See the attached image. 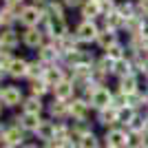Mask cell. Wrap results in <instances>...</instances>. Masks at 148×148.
<instances>
[{"mask_svg":"<svg viewBox=\"0 0 148 148\" xmlns=\"http://www.w3.org/2000/svg\"><path fill=\"white\" fill-rule=\"evenodd\" d=\"M38 60L42 62V64H58V62H62V53L56 49V44L51 42V40H47V42L38 49Z\"/></svg>","mask_w":148,"mask_h":148,"instance_id":"30bf717a","label":"cell"},{"mask_svg":"<svg viewBox=\"0 0 148 148\" xmlns=\"http://www.w3.org/2000/svg\"><path fill=\"white\" fill-rule=\"evenodd\" d=\"M117 2H119V0H104V2H102V16L115 13V11H117Z\"/></svg>","mask_w":148,"mask_h":148,"instance_id":"836d02e7","label":"cell"},{"mask_svg":"<svg viewBox=\"0 0 148 148\" xmlns=\"http://www.w3.org/2000/svg\"><path fill=\"white\" fill-rule=\"evenodd\" d=\"M0 115H2V102H0Z\"/></svg>","mask_w":148,"mask_h":148,"instance_id":"f6af8a7d","label":"cell"},{"mask_svg":"<svg viewBox=\"0 0 148 148\" xmlns=\"http://www.w3.org/2000/svg\"><path fill=\"white\" fill-rule=\"evenodd\" d=\"M104 56L108 58V60H113V62H119V60H124V58H128V49H126V42H115L113 47H108V49L104 51Z\"/></svg>","mask_w":148,"mask_h":148,"instance_id":"7402d4cb","label":"cell"},{"mask_svg":"<svg viewBox=\"0 0 148 148\" xmlns=\"http://www.w3.org/2000/svg\"><path fill=\"white\" fill-rule=\"evenodd\" d=\"M99 22H91V20H80L77 22V27H75V36H77V40H80V44H95V40H97L99 36Z\"/></svg>","mask_w":148,"mask_h":148,"instance_id":"3957f363","label":"cell"},{"mask_svg":"<svg viewBox=\"0 0 148 148\" xmlns=\"http://www.w3.org/2000/svg\"><path fill=\"white\" fill-rule=\"evenodd\" d=\"M27 69H29V62L25 58H13V62L7 69V73L11 77H27Z\"/></svg>","mask_w":148,"mask_h":148,"instance_id":"cb8c5ba5","label":"cell"},{"mask_svg":"<svg viewBox=\"0 0 148 148\" xmlns=\"http://www.w3.org/2000/svg\"><path fill=\"white\" fill-rule=\"evenodd\" d=\"M0 44H2V49H5V51L16 49V47L20 44V33H18V31H13L11 27H7V29L0 33Z\"/></svg>","mask_w":148,"mask_h":148,"instance_id":"ffe728a7","label":"cell"},{"mask_svg":"<svg viewBox=\"0 0 148 148\" xmlns=\"http://www.w3.org/2000/svg\"><path fill=\"white\" fill-rule=\"evenodd\" d=\"M77 148H102V137L93 130V133L84 135L80 142H77Z\"/></svg>","mask_w":148,"mask_h":148,"instance_id":"4dcf8cb0","label":"cell"},{"mask_svg":"<svg viewBox=\"0 0 148 148\" xmlns=\"http://www.w3.org/2000/svg\"><path fill=\"white\" fill-rule=\"evenodd\" d=\"M0 91H2V88H0Z\"/></svg>","mask_w":148,"mask_h":148,"instance_id":"816d5d0a","label":"cell"},{"mask_svg":"<svg viewBox=\"0 0 148 148\" xmlns=\"http://www.w3.org/2000/svg\"><path fill=\"white\" fill-rule=\"evenodd\" d=\"M62 5L66 7V9H80L84 5V0H62Z\"/></svg>","mask_w":148,"mask_h":148,"instance_id":"d590c367","label":"cell"},{"mask_svg":"<svg viewBox=\"0 0 148 148\" xmlns=\"http://www.w3.org/2000/svg\"><path fill=\"white\" fill-rule=\"evenodd\" d=\"M124 22L126 20L119 16L117 11L115 13H108V16H102V29H111V31H115V33H119V31H124Z\"/></svg>","mask_w":148,"mask_h":148,"instance_id":"d6986e66","label":"cell"},{"mask_svg":"<svg viewBox=\"0 0 148 148\" xmlns=\"http://www.w3.org/2000/svg\"><path fill=\"white\" fill-rule=\"evenodd\" d=\"M115 42H119V33H115V31H111V29H99V36H97V40H95V47H97L102 53H104L108 47H113Z\"/></svg>","mask_w":148,"mask_h":148,"instance_id":"e0dca14e","label":"cell"},{"mask_svg":"<svg viewBox=\"0 0 148 148\" xmlns=\"http://www.w3.org/2000/svg\"><path fill=\"white\" fill-rule=\"evenodd\" d=\"M31 2H33V5H38V7H47V2H49V0H31Z\"/></svg>","mask_w":148,"mask_h":148,"instance_id":"ab89813d","label":"cell"},{"mask_svg":"<svg viewBox=\"0 0 148 148\" xmlns=\"http://www.w3.org/2000/svg\"><path fill=\"white\" fill-rule=\"evenodd\" d=\"M142 75L139 73H130V75H126V77H119L117 80V84H115V91L117 93H122V95H135V93H139L142 91V80H139Z\"/></svg>","mask_w":148,"mask_h":148,"instance_id":"8992f818","label":"cell"},{"mask_svg":"<svg viewBox=\"0 0 148 148\" xmlns=\"http://www.w3.org/2000/svg\"><path fill=\"white\" fill-rule=\"evenodd\" d=\"M22 91H20L18 86H5L2 91H0V102H2V106H9V108H13V106L22 104Z\"/></svg>","mask_w":148,"mask_h":148,"instance_id":"5bb4252c","label":"cell"},{"mask_svg":"<svg viewBox=\"0 0 148 148\" xmlns=\"http://www.w3.org/2000/svg\"><path fill=\"white\" fill-rule=\"evenodd\" d=\"M113 97H115V91L108 86H99L97 93L93 95L91 99H88V104H91L93 111H102V108H108V106H113Z\"/></svg>","mask_w":148,"mask_h":148,"instance_id":"ba28073f","label":"cell"},{"mask_svg":"<svg viewBox=\"0 0 148 148\" xmlns=\"http://www.w3.org/2000/svg\"><path fill=\"white\" fill-rule=\"evenodd\" d=\"M44 71H47V64H42L40 60L29 62V69H27V80H31V82L42 80V77H44Z\"/></svg>","mask_w":148,"mask_h":148,"instance_id":"4316f807","label":"cell"},{"mask_svg":"<svg viewBox=\"0 0 148 148\" xmlns=\"http://www.w3.org/2000/svg\"><path fill=\"white\" fill-rule=\"evenodd\" d=\"M0 27H2V20H0Z\"/></svg>","mask_w":148,"mask_h":148,"instance_id":"681fc988","label":"cell"},{"mask_svg":"<svg viewBox=\"0 0 148 148\" xmlns=\"http://www.w3.org/2000/svg\"><path fill=\"white\" fill-rule=\"evenodd\" d=\"M42 111H44V102H42V97L29 95V97L22 99V113H31V115H42Z\"/></svg>","mask_w":148,"mask_h":148,"instance_id":"44dd1931","label":"cell"},{"mask_svg":"<svg viewBox=\"0 0 148 148\" xmlns=\"http://www.w3.org/2000/svg\"><path fill=\"white\" fill-rule=\"evenodd\" d=\"M36 137L38 139H42V142H51V139H56V122L53 119H42L40 126L36 128Z\"/></svg>","mask_w":148,"mask_h":148,"instance_id":"ac0fdd59","label":"cell"},{"mask_svg":"<svg viewBox=\"0 0 148 148\" xmlns=\"http://www.w3.org/2000/svg\"><path fill=\"white\" fill-rule=\"evenodd\" d=\"M44 42H47V36L40 27H31V29L22 31V44L29 47V49H40Z\"/></svg>","mask_w":148,"mask_h":148,"instance_id":"8fae6325","label":"cell"},{"mask_svg":"<svg viewBox=\"0 0 148 148\" xmlns=\"http://www.w3.org/2000/svg\"><path fill=\"white\" fill-rule=\"evenodd\" d=\"M47 20V13H44V7H38V5H25L22 13H20L18 22L25 29H31V27H40Z\"/></svg>","mask_w":148,"mask_h":148,"instance_id":"7a4b0ae2","label":"cell"},{"mask_svg":"<svg viewBox=\"0 0 148 148\" xmlns=\"http://www.w3.org/2000/svg\"><path fill=\"white\" fill-rule=\"evenodd\" d=\"M128 137H130V133L126 128H122V126H113V128L104 130L102 144H104V146H111V148H126Z\"/></svg>","mask_w":148,"mask_h":148,"instance_id":"277c9868","label":"cell"},{"mask_svg":"<svg viewBox=\"0 0 148 148\" xmlns=\"http://www.w3.org/2000/svg\"><path fill=\"white\" fill-rule=\"evenodd\" d=\"M22 148H42V146H38V144H25Z\"/></svg>","mask_w":148,"mask_h":148,"instance_id":"60d3db41","label":"cell"},{"mask_svg":"<svg viewBox=\"0 0 148 148\" xmlns=\"http://www.w3.org/2000/svg\"><path fill=\"white\" fill-rule=\"evenodd\" d=\"M0 51H2V44H0Z\"/></svg>","mask_w":148,"mask_h":148,"instance_id":"c3c4849f","label":"cell"},{"mask_svg":"<svg viewBox=\"0 0 148 148\" xmlns=\"http://www.w3.org/2000/svg\"><path fill=\"white\" fill-rule=\"evenodd\" d=\"M117 13L122 16L124 20L130 18V16H137V5H135V0H119V2H117Z\"/></svg>","mask_w":148,"mask_h":148,"instance_id":"f1b7e54d","label":"cell"},{"mask_svg":"<svg viewBox=\"0 0 148 148\" xmlns=\"http://www.w3.org/2000/svg\"><path fill=\"white\" fill-rule=\"evenodd\" d=\"M144 126H146V115H144V113H137L135 117H133V122L126 126V130L133 133V135H142V133H144Z\"/></svg>","mask_w":148,"mask_h":148,"instance_id":"1f68e13d","label":"cell"},{"mask_svg":"<svg viewBox=\"0 0 148 148\" xmlns=\"http://www.w3.org/2000/svg\"><path fill=\"white\" fill-rule=\"evenodd\" d=\"M102 148H111V146H104V144H102Z\"/></svg>","mask_w":148,"mask_h":148,"instance_id":"7dc6e473","label":"cell"},{"mask_svg":"<svg viewBox=\"0 0 148 148\" xmlns=\"http://www.w3.org/2000/svg\"><path fill=\"white\" fill-rule=\"evenodd\" d=\"M93 108L86 99L82 95H75L71 102H69V119L71 122H91V115H93Z\"/></svg>","mask_w":148,"mask_h":148,"instance_id":"6da1fadb","label":"cell"},{"mask_svg":"<svg viewBox=\"0 0 148 148\" xmlns=\"http://www.w3.org/2000/svg\"><path fill=\"white\" fill-rule=\"evenodd\" d=\"M130 73H135V66H133L130 58H124V60L115 62V69H113V77H115V80L126 77V75H130Z\"/></svg>","mask_w":148,"mask_h":148,"instance_id":"d4e9b609","label":"cell"},{"mask_svg":"<svg viewBox=\"0 0 148 148\" xmlns=\"http://www.w3.org/2000/svg\"><path fill=\"white\" fill-rule=\"evenodd\" d=\"M51 95H53V99H60V102H71L77 95V86L73 84L71 77H66V80H62L60 84H56L51 88Z\"/></svg>","mask_w":148,"mask_h":148,"instance_id":"52a82bcc","label":"cell"},{"mask_svg":"<svg viewBox=\"0 0 148 148\" xmlns=\"http://www.w3.org/2000/svg\"><path fill=\"white\" fill-rule=\"evenodd\" d=\"M42 25H44V36L49 38V40H60L66 33H71L66 18H47Z\"/></svg>","mask_w":148,"mask_h":148,"instance_id":"5b68a950","label":"cell"},{"mask_svg":"<svg viewBox=\"0 0 148 148\" xmlns=\"http://www.w3.org/2000/svg\"><path fill=\"white\" fill-rule=\"evenodd\" d=\"M47 111H49V117L53 119V122H66L69 119V102L53 99V102L47 106Z\"/></svg>","mask_w":148,"mask_h":148,"instance_id":"9a60e30c","label":"cell"},{"mask_svg":"<svg viewBox=\"0 0 148 148\" xmlns=\"http://www.w3.org/2000/svg\"><path fill=\"white\" fill-rule=\"evenodd\" d=\"M139 36H142V38H144V40H146V42H148V20H146V22H144V27H142V31H139Z\"/></svg>","mask_w":148,"mask_h":148,"instance_id":"8d00e7d4","label":"cell"},{"mask_svg":"<svg viewBox=\"0 0 148 148\" xmlns=\"http://www.w3.org/2000/svg\"><path fill=\"white\" fill-rule=\"evenodd\" d=\"M66 11V7L62 5V0H49L47 7H44V13H47V18H66L64 16Z\"/></svg>","mask_w":148,"mask_h":148,"instance_id":"484cf974","label":"cell"},{"mask_svg":"<svg viewBox=\"0 0 148 148\" xmlns=\"http://www.w3.org/2000/svg\"><path fill=\"white\" fill-rule=\"evenodd\" d=\"M144 88H146V91H148V80H146V86H144Z\"/></svg>","mask_w":148,"mask_h":148,"instance_id":"bcb514c9","label":"cell"},{"mask_svg":"<svg viewBox=\"0 0 148 148\" xmlns=\"http://www.w3.org/2000/svg\"><path fill=\"white\" fill-rule=\"evenodd\" d=\"M80 16H82V20H91V22L102 20V2H97V0H84V5L80 7Z\"/></svg>","mask_w":148,"mask_h":148,"instance_id":"4fadbf2b","label":"cell"},{"mask_svg":"<svg viewBox=\"0 0 148 148\" xmlns=\"http://www.w3.org/2000/svg\"><path fill=\"white\" fill-rule=\"evenodd\" d=\"M22 2H25V0H5L7 7H22Z\"/></svg>","mask_w":148,"mask_h":148,"instance_id":"74e56055","label":"cell"},{"mask_svg":"<svg viewBox=\"0 0 148 148\" xmlns=\"http://www.w3.org/2000/svg\"><path fill=\"white\" fill-rule=\"evenodd\" d=\"M144 22H146V18H142V16H130V18H126V22H124V31H126L128 36H135V33L142 31Z\"/></svg>","mask_w":148,"mask_h":148,"instance_id":"83f0119b","label":"cell"},{"mask_svg":"<svg viewBox=\"0 0 148 148\" xmlns=\"http://www.w3.org/2000/svg\"><path fill=\"white\" fill-rule=\"evenodd\" d=\"M139 111H135V108H130V106H124V108H117V124L122 126V128H126L130 122H133V117H135Z\"/></svg>","mask_w":148,"mask_h":148,"instance_id":"f546056e","label":"cell"},{"mask_svg":"<svg viewBox=\"0 0 148 148\" xmlns=\"http://www.w3.org/2000/svg\"><path fill=\"white\" fill-rule=\"evenodd\" d=\"M25 130L20 128V126H16V124H13V126H7L5 128V135H2V142H5V146L7 148H16V146H25Z\"/></svg>","mask_w":148,"mask_h":148,"instance_id":"7c38bea8","label":"cell"},{"mask_svg":"<svg viewBox=\"0 0 148 148\" xmlns=\"http://www.w3.org/2000/svg\"><path fill=\"white\" fill-rule=\"evenodd\" d=\"M13 122H16V126H20V128L25 130V133H36V128L40 126L42 117H40V115H31V113H22V115H18Z\"/></svg>","mask_w":148,"mask_h":148,"instance_id":"2e32d148","label":"cell"},{"mask_svg":"<svg viewBox=\"0 0 148 148\" xmlns=\"http://www.w3.org/2000/svg\"><path fill=\"white\" fill-rule=\"evenodd\" d=\"M88 133H93L91 122H71V139L75 144L80 142L84 135H88Z\"/></svg>","mask_w":148,"mask_h":148,"instance_id":"603a6c76","label":"cell"},{"mask_svg":"<svg viewBox=\"0 0 148 148\" xmlns=\"http://www.w3.org/2000/svg\"><path fill=\"white\" fill-rule=\"evenodd\" d=\"M47 93H51V86H49L44 80L31 82V95H36V97H44Z\"/></svg>","mask_w":148,"mask_h":148,"instance_id":"d6a6232c","label":"cell"},{"mask_svg":"<svg viewBox=\"0 0 148 148\" xmlns=\"http://www.w3.org/2000/svg\"><path fill=\"white\" fill-rule=\"evenodd\" d=\"M13 62V58H11V53H9V51H0V69H2V71H5L7 73V69H9V64H11Z\"/></svg>","mask_w":148,"mask_h":148,"instance_id":"e575fe53","label":"cell"},{"mask_svg":"<svg viewBox=\"0 0 148 148\" xmlns=\"http://www.w3.org/2000/svg\"><path fill=\"white\" fill-rule=\"evenodd\" d=\"M97 2H104V0H97Z\"/></svg>","mask_w":148,"mask_h":148,"instance_id":"f907efd6","label":"cell"},{"mask_svg":"<svg viewBox=\"0 0 148 148\" xmlns=\"http://www.w3.org/2000/svg\"><path fill=\"white\" fill-rule=\"evenodd\" d=\"M93 122L102 126V128H113V126H119L117 124V108L115 106H108V108H102V111L93 113Z\"/></svg>","mask_w":148,"mask_h":148,"instance_id":"9c48e42d","label":"cell"},{"mask_svg":"<svg viewBox=\"0 0 148 148\" xmlns=\"http://www.w3.org/2000/svg\"><path fill=\"white\" fill-rule=\"evenodd\" d=\"M142 91H144V97H146V108H148V91H146V88H142Z\"/></svg>","mask_w":148,"mask_h":148,"instance_id":"7bdbcfd3","label":"cell"},{"mask_svg":"<svg viewBox=\"0 0 148 148\" xmlns=\"http://www.w3.org/2000/svg\"><path fill=\"white\" fill-rule=\"evenodd\" d=\"M144 115H146V119H148V108H146V111H144Z\"/></svg>","mask_w":148,"mask_h":148,"instance_id":"ee69618b","label":"cell"},{"mask_svg":"<svg viewBox=\"0 0 148 148\" xmlns=\"http://www.w3.org/2000/svg\"><path fill=\"white\" fill-rule=\"evenodd\" d=\"M142 135H146V137H148V119H146V126H144V133H142Z\"/></svg>","mask_w":148,"mask_h":148,"instance_id":"b9f144b4","label":"cell"},{"mask_svg":"<svg viewBox=\"0 0 148 148\" xmlns=\"http://www.w3.org/2000/svg\"><path fill=\"white\" fill-rule=\"evenodd\" d=\"M142 75H144V80H148V60L144 62V66H142Z\"/></svg>","mask_w":148,"mask_h":148,"instance_id":"f35d334b","label":"cell"}]
</instances>
